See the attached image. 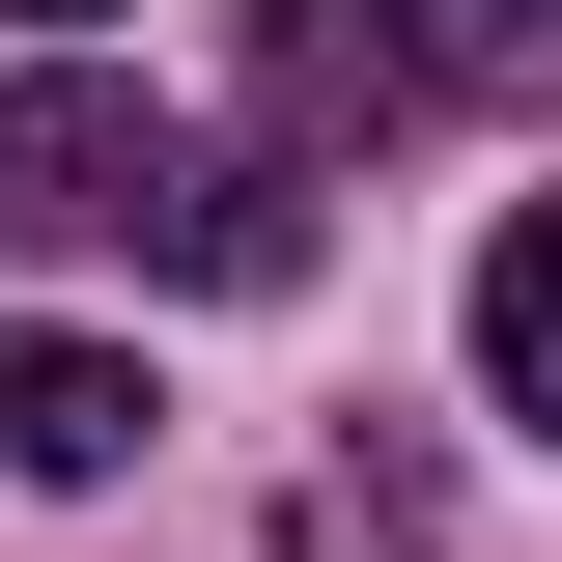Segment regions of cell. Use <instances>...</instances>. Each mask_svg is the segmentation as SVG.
Instances as JSON below:
<instances>
[{"label": "cell", "instance_id": "5", "mask_svg": "<svg viewBox=\"0 0 562 562\" xmlns=\"http://www.w3.org/2000/svg\"><path fill=\"white\" fill-rule=\"evenodd\" d=\"M479 394H506V422H562V198L479 254Z\"/></svg>", "mask_w": 562, "mask_h": 562}, {"label": "cell", "instance_id": "3", "mask_svg": "<svg viewBox=\"0 0 562 562\" xmlns=\"http://www.w3.org/2000/svg\"><path fill=\"white\" fill-rule=\"evenodd\" d=\"M140 450V366L113 338H29V310H0V479H113Z\"/></svg>", "mask_w": 562, "mask_h": 562}, {"label": "cell", "instance_id": "1", "mask_svg": "<svg viewBox=\"0 0 562 562\" xmlns=\"http://www.w3.org/2000/svg\"><path fill=\"white\" fill-rule=\"evenodd\" d=\"M0 254H169V281H281V169H225L140 85H0Z\"/></svg>", "mask_w": 562, "mask_h": 562}, {"label": "cell", "instance_id": "2", "mask_svg": "<svg viewBox=\"0 0 562 562\" xmlns=\"http://www.w3.org/2000/svg\"><path fill=\"white\" fill-rule=\"evenodd\" d=\"M394 29V113H535L562 85V0H366Z\"/></svg>", "mask_w": 562, "mask_h": 562}, {"label": "cell", "instance_id": "4", "mask_svg": "<svg viewBox=\"0 0 562 562\" xmlns=\"http://www.w3.org/2000/svg\"><path fill=\"white\" fill-rule=\"evenodd\" d=\"M281 562H450V479L366 422V450H310V479H281Z\"/></svg>", "mask_w": 562, "mask_h": 562}, {"label": "cell", "instance_id": "6", "mask_svg": "<svg viewBox=\"0 0 562 562\" xmlns=\"http://www.w3.org/2000/svg\"><path fill=\"white\" fill-rule=\"evenodd\" d=\"M0 29H113V0H0Z\"/></svg>", "mask_w": 562, "mask_h": 562}]
</instances>
